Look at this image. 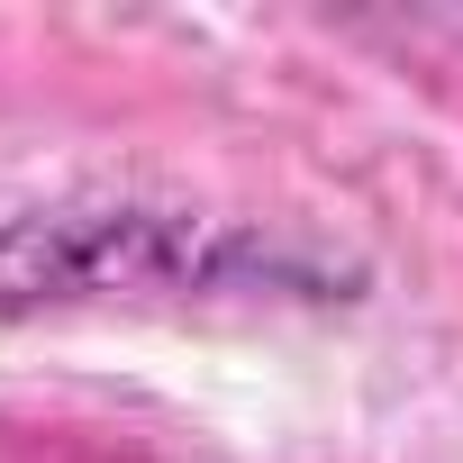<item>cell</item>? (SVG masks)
Listing matches in <instances>:
<instances>
[{
    "label": "cell",
    "instance_id": "6da1fadb",
    "mask_svg": "<svg viewBox=\"0 0 463 463\" xmlns=\"http://www.w3.org/2000/svg\"><path fill=\"white\" fill-rule=\"evenodd\" d=\"M273 282H309V273L246 227L191 209L82 200L0 227V318L73 309V300H209V291H273Z\"/></svg>",
    "mask_w": 463,
    "mask_h": 463
}]
</instances>
